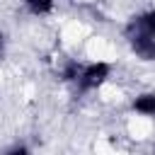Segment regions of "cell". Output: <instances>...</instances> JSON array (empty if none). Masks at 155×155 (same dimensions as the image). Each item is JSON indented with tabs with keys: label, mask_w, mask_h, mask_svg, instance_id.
Segmentation results:
<instances>
[{
	"label": "cell",
	"mask_w": 155,
	"mask_h": 155,
	"mask_svg": "<svg viewBox=\"0 0 155 155\" xmlns=\"http://www.w3.org/2000/svg\"><path fill=\"white\" fill-rule=\"evenodd\" d=\"M109 63H90L80 70V78H78V85L80 90H92V87H99L107 78H109Z\"/></svg>",
	"instance_id": "obj_1"
},
{
	"label": "cell",
	"mask_w": 155,
	"mask_h": 155,
	"mask_svg": "<svg viewBox=\"0 0 155 155\" xmlns=\"http://www.w3.org/2000/svg\"><path fill=\"white\" fill-rule=\"evenodd\" d=\"M126 36H128V44L138 58H143V61L155 58V36H148L140 31H126Z\"/></svg>",
	"instance_id": "obj_2"
},
{
	"label": "cell",
	"mask_w": 155,
	"mask_h": 155,
	"mask_svg": "<svg viewBox=\"0 0 155 155\" xmlns=\"http://www.w3.org/2000/svg\"><path fill=\"white\" fill-rule=\"evenodd\" d=\"M126 31H140V34H148V36H155V10L140 15V17H133L131 24L126 27Z\"/></svg>",
	"instance_id": "obj_3"
},
{
	"label": "cell",
	"mask_w": 155,
	"mask_h": 155,
	"mask_svg": "<svg viewBox=\"0 0 155 155\" xmlns=\"http://www.w3.org/2000/svg\"><path fill=\"white\" fill-rule=\"evenodd\" d=\"M133 109L145 116H155V94H140L133 102Z\"/></svg>",
	"instance_id": "obj_4"
},
{
	"label": "cell",
	"mask_w": 155,
	"mask_h": 155,
	"mask_svg": "<svg viewBox=\"0 0 155 155\" xmlns=\"http://www.w3.org/2000/svg\"><path fill=\"white\" fill-rule=\"evenodd\" d=\"M31 15H46L53 10V0H24Z\"/></svg>",
	"instance_id": "obj_5"
},
{
	"label": "cell",
	"mask_w": 155,
	"mask_h": 155,
	"mask_svg": "<svg viewBox=\"0 0 155 155\" xmlns=\"http://www.w3.org/2000/svg\"><path fill=\"white\" fill-rule=\"evenodd\" d=\"M80 70H82V65H78L75 61H70V63L63 68V73H61V75H63V80H75V82H78V78H80Z\"/></svg>",
	"instance_id": "obj_6"
},
{
	"label": "cell",
	"mask_w": 155,
	"mask_h": 155,
	"mask_svg": "<svg viewBox=\"0 0 155 155\" xmlns=\"http://www.w3.org/2000/svg\"><path fill=\"white\" fill-rule=\"evenodd\" d=\"M0 51H2V34H0Z\"/></svg>",
	"instance_id": "obj_7"
}]
</instances>
